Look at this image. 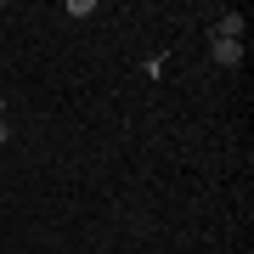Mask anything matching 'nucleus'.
Returning a JSON list of instances; mask_svg holds the SVG:
<instances>
[{"label": "nucleus", "instance_id": "f257e3e1", "mask_svg": "<svg viewBox=\"0 0 254 254\" xmlns=\"http://www.w3.org/2000/svg\"><path fill=\"white\" fill-rule=\"evenodd\" d=\"M209 51H215L220 68H237V63H243V40H209Z\"/></svg>", "mask_w": 254, "mask_h": 254}, {"label": "nucleus", "instance_id": "f03ea898", "mask_svg": "<svg viewBox=\"0 0 254 254\" xmlns=\"http://www.w3.org/2000/svg\"><path fill=\"white\" fill-rule=\"evenodd\" d=\"M215 40H243V17H237V11H226V17L215 23Z\"/></svg>", "mask_w": 254, "mask_h": 254}, {"label": "nucleus", "instance_id": "7ed1b4c3", "mask_svg": "<svg viewBox=\"0 0 254 254\" xmlns=\"http://www.w3.org/2000/svg\"><path fill=\"white\" fill-rule=\"evenodd\" d=\"M0 141H6V119H0Z\"/></svg>", "mask_w": 254, "mask_h": 254}, {"label": "nucleus", "instance_id": "20e7f679", "mask_svg": "<svg viewBox=\"0 0 254 254\" xmlns=\"http://www.w3.org/2000/svg\"><path fill=\"white\" fill-rule=\"evenodd\" d=\"M0 108H6V96H0Z\"/></svg>", "mask_w": 254, "mask_h": 254}]
</instances>
